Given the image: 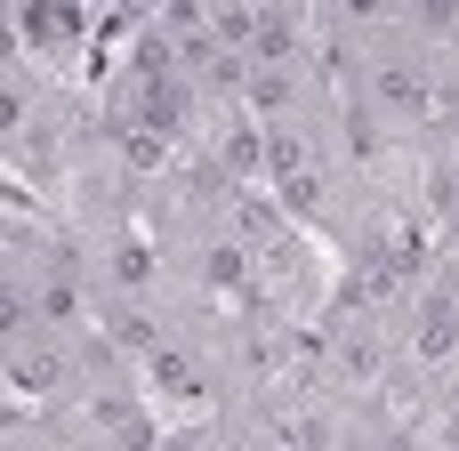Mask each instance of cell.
Here are the masks:
<instances>
[{
	"label": "cell",
	"instance_id": "1",
	"mask_svg": "<svg viewBox=\"0 0 459 451\" xmlns=\"http://www.w3.org/2000/svg\"><path fill=\"white\" fill-rule=\"evenodd\" d=\"M250 56H266V73H282V65L299 56V24H290V16H258V32H250Z\"/></svg>",
	"mask_w": 459,
	"mask_h": 451
},
{
	"label": "cell",
	"instance_id": "5",
	"mask_svg": "<svg viewBox=\"0 0 459 451\" xmlns=\"http://www.w3.org/2000/svg\"><path fill=\"white\" fill-rule=\"evenodd\" d=\"M121 145H129V169H161V137L153 129H121Z\"/></svg>",
	"mask_w": 459,
	"mask_h": 451
},
{
	"label": "cell",
	"instance_id": "3",
	"mask_svg": "<svg viewBox=\"0 0 459 451\" xmlns=\"http://www.w3.org/2000/svg\"><path fill=\"white\" fill-rule=\"evenodd\" d=\"M250 105H258V113H282V105H290V73H258V81H250Z\"/></svg>",
	"mask_w": 459,
	"mask_h": 451
},
{
	"label": "cell",
	"instance_id": "6",
	"mask_svg": "<svg viewBox=\"0 0 459 451\" xmlns=\"http://www.w3.org/2000/svg\"><path fill=\"white\" fill-rule=\"evenodd\" d=\"M258 153H266V145H258L250 129H234V137H226V161H234V178H250V169H258Z\"/></svg>",
	"mask_w": 459,
	"mask_h": 451
},
{
	"label": "cell",
	"instance_id": "7",
	"mask_svg": "<svg viewBox=\"0 0 459 451\" xmlns=\"http://www.w3.org/2000/svg\"><path fill=\"white\" fill-rule=\"evenodd\" d=\"M153 379H161V387H186L194 371H186V355H169V347H153Z\"/></svg>",
	"mask_w": 459,
	"mask_h": 451
},
{
	"label": "cell",
	"instance_id": "8",
	"mask_svg": "<svg viewBox=\"0 0 459 451\" xmlns=\"http://www.w3.org/2000/svg\"><path fill=\"white\" fill-rule=\"evenodd\" d=\"M16 129H24V97H16V89H0V137H16Z\"/></svg>",
	"mask_w": 459,
	"mask_h": 451
},
{
	"label": "cell",
	"instance_id": "4",
	"mask_svg": "<svg viewBox=\"0 0 459 451\" xmlns=\"http://www.w3.org/2000/svg\"><path fill=\"white\" fill-rule=\"evenodd\" d=\"M202 274H210L218 291H234V282H242V250H234V242H218V250L202 258Z\"/></svg>",
	"mask_w": 459,
	"mask_h": 451
},
{
	"label": "cell",
	"instance_id": "2",
	"mask_svg": "<svg viewBox=\"0 0 459 451\" xmlns=\"http://www.w3.org/2000/svg\"><path fill=\"white\" fill-rule=\"evenodd\" d=\"M379 97H387L395 113H428V81H420L411 65H387V73H379Z\"/></svg>",
	"mask_w": 459,
	"mask_h": 451
}]
</instances>
